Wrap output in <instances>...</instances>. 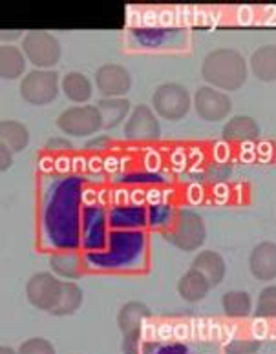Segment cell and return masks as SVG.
Wrapping results in <instances>:
<instances>
[{"instance_id": "obj_1", "label": "cell", "mask_w": 276, "mask_h": 354, "mask_svg": "<svg viewBox=\"0 0 276 354\" xmlns=\"http://www.w3.org/2000/svg\"><path fill=\"white\" fill-rule=\"evenodd\" d=\"M201 75L212 86H218L221 90H236L246 82V61L238 51L220 48V50L210 51L209 55L205 57Z\"/></svg>"}, {"instance_id": "obj_2", "label": "cell", "mask_w": 276, "mask_h": 354, "mask_svg": "<svg viewBox=\"0 0 276 354\" xmlns=\"http://www.w3.org/2000/svg\"><path fill=\"white\" fill-rule=\"evenodd\" d=\"M152 108L159 117L167 121H179L190 110L189 91L178 82H165L154 91Z\"/></svg>"}, {"instance_id": "obj_3", "label": "cell", "mask_w": 276, "mask_h": 354, "mask_svg": "<svg viewBox=\"0 0 276 354\" xmlns=\"http://www.w3.org/2000/svg\"><path fill=\"white\" fill-rule=\"evenodd\" d=\"M59 93V75L51 70H33L22 79L21 97L33 106L50 104Z\"/></svg>"}, {"instance_id": "obj_4", "label": "cell", "mask_w": 276, "mask_h": 354, "mask_svg": "<svg viewBox=\"0 0 276 354\" xmlns=\"http://www.w3.org/2000/svg\"><path fill=\"white\" fill-rule=\"evenodd\" d=\"M22 51L33 66L51 68L61 59V44L48 31H30L22 41Z\"/></svg>"}, {"instance_id": "obj_5", "label": "cell", "mask_w": 276, "mask_h": 354, "mask_svg": "<svg viewBox=\"0 0 276 354\" xmlns=\"http://www.w3.org/2000/svg\"><path fill=\"white\" fill-rule=\"evenodd\" d=\"M167 239L185 252H192L200 248L205 241V225L198 214L190 210H181L176 221L172 223Z\"/></svg>"}, {"instance_id": "obj_6", "label": "cell", "mask_w": 276, "mask_h": 354, "mask_svg": "<svg viewBox=\"0 0 276 354\" xmlns=\"http://www.w3.org/2000/svg\"><path fill=\"white\" fill-rule=\"evenodd\" d=\"M57 127L66 136L88 137L101 130L102 119L98 106H73L59 115Z\"/></svg>"}, {"instance_id": "obj_7", "label": "cell", "mask_w": 276, "mask_h": 354, "mask_svg": "<svg viewBox=\"0 0 276 354\" xmlns=\"http://www.w3.org/2000/svg\"><path fill=\"white\" fill-rule=\"evenodd\" d=\"M62 290V281L50 272H37L33 274L28 283H26V296L33 307L41 310L51 313L59 304Z\"/></svg>"}, {"instance_id": "obj_8", "label": "cell", "mask_w": 276, "mask_h": 354, "mask_svg": "<svg viewBox=\"0 0 276 354\" xmlns=\"http://www.w3.org/2000/svg\"><path fill=\"white\" fill-rule=\"evenodd\" d=\"M159 132L161 128H159L158 117L147 104H139L138 108H134L125 124V136L130 141H156Z\"/></svg>"}, {"instance_id": "obj_9", "label": "cell", "mask_w": 276, "mask_h": 354, "mask_svg": "<svg viewBox=\"0 0 276 354\" xmlns=\"http://www.w3.org/2000/svg\"><path fill=\"white\" fill-rule=\"evenodd\" d=\"M194 108L196 113L203 119V121H221L229 115L230 111V99L221 93V91L214 90L210 86H203L196 91L194 95Z\"/></svg>"}, {"instance_id": "obj_10", "label": "cell", "mask_w": 276, "mask_h": 354, "mask_svg": "<svg viewBox=\"0 0 276 354\" xmlns=\"http://www.w3.org/2000/svg\"><path fill=\"white\" fill-rule=\"evenodd\" d=\"M130 73L119 64H102L95 71V86L104 97H123L130 90Z\"/></svg>"}, {"instance_id": "obj_11", "label": "cell", "mask_w": 276, "mask_h": 354, "mask_svg": "<svg viewBox=\"0 0 276 354\" xmlns=\"http://www.w3.org/2000/svg\"><path fill=\"white\" fill-rule=\"evenodd\" d=\"M251 272L255 278L261 281H269L276 278V245L275 243H260L256 245L249 259Z\"/></svg>"}, {"instance_id": "obj_12", "label": "cell", "mask_w": 276, "mask_h": 354, "mask_svg": "<svg viewBox=\"0 0 276 354\" xmlns=\"http://www.w3.org/2000/svg\"><path fill=\"white\" fill-rule=\"evenodd\" d=\"M210 283L207 281L203 274H200L194 268H190L189 272H185L178 281V294L185 301H201L209 292Z\"/></svg>"}, {"instance_id": "obj_13", "label": "cell", "mask_w": 276, "mask_h": 354, "mask_svg": "<svg viewBox=\"0 0 276 354\" xmlns=\"http://www.w3.org/2000/svg\"><path fill=\"white\" fill-rule=\"evenodd\" d=\"M192 268L203 274L210 287L220 283L223 276H226V261L221 259L220 254L212 252V250H205V252L198 254L194 261H192Z\"/></svg>"}, {"instance_id": "obj_14", "label": "cell", "mask_w": 276, "mask_h": 354, "mask_svg": "<svg viewBox=\"0 0 276 354\" xmlns=\"http://www.w3.org/2000/svg\"><path fill=\"white\" fill-rule=\"evenodd\" d=\"M150 318L149 307L141 301H128L118 314V327L123 334H130L134 330H141V324Z\"/></svg>"}, {"instance_id": "obj_15", "label": "cell", "mask_w": 276, "mask_h": 354, "mask_svg": "<svg viewBox=\"0 0 276 354\" xmlns=\"http://www.w3.org/2000/svg\"><path fill=\"white\" fill-rule=\"evenodd\" d=\"M98 110L101 113L102 128H116L127 117L130 102L123 97H104L98 102Z\"/></svg>"}, {"instance_id": "obj_16", "label": "cell", "mask_w": 276, "mask_h": 354, "mask_svg": "<svg viewBox=\"0 0 276 354\" xmlns=\"http://www.w3.org/2000/svg\"><path fill=\"white\" fill-rule=\"evenodd\" d=\"M26 70V55L15 46L4 44L0 48V77L2 79H17Z\"/></svg>"}, {"instance_id": "obj_17", "label": "cell", "mask_w": 276, "mask_h": 354, "mask_svg": "<svg viewBox=\"0 0 276 354\" xmlns=\"http://www.w3.org/2000/svg\"><path fill=\"white\" fill-rule=\"evenodd\" d=\"M251 66L260 81H276V46H261L251 57Z\"/></svg>"}, {"instance_id": "obj_18", "label": "cell", "mask_w": 276, "mask_h": 354, "mask_svg": "<svg viewBox=\"0 0 276 354\" xmlns=\"http://www.w3.org/2000/svg\"><path fill=\"white\" fill-rule=\"evenodd\" d=\"M62 91L73 102H86L92 97V82L81 71H70L62 79Z\"/></svg>"}, {"instance_id": "obj_19", "label": "cell", "mask_w": 276, "mask_h": 354, "mask_svg": "<svg viewBox=\"0 0 276 354\" xmlns=\"http://www.w3.org/2000/svg\"><path fill=\"white\" fill-rule=\"evenodd\" d=\"M0 136H2V145L10 148L11 152H22L30 142L28 128L19 121H2Z\"/></svg>"}, {"instance_id": "obj_20", "label": "cell", "mask_w": 276, "mask_h": 354, "mask_svg": "<svg viewBox=\"0 0 276 354\" xmlns=\"http://www.w3.org/2000/svg\"><path fill=\"white\" fill-rule=\"evenodd\" d=\"M223 136L230 141H251L258 136V124L251 117H232L223 128Z\"/></svg>"}, {"instance_id": "obj_21", "label": "cell", "mask_w": 276, "mask_h": 354, "mask_svg": "<svg viewBox=\"0 0 276 354\" xmlns=\"http://www.w3.org/2000/svg\"><path fill=\"white\" fill-rule=\"evenodd\" d=\"M82 305V290L79 288V285L70 283V281H62V290L61 298H59V304L51 314L55 316H70V314L77 313L79 307Z\"/></svg>"}, {"instance_id": "obj_22", "label": "cell", "mask_w": 276, "mask_h": 354, "mask_svg": "<svg viewBox=\"0 0 276 354\" xmlns=\"http://www.w3.org/2000/svg\"><path fill=\"white\" fill-rule=\"evenodd\" d=\"M221 305L230 318H246L251 313V298H249V294L240 292V290L227 292L221 298Z\"/></svg>"}, {"instance_id": "obj_23", "label": "cell", "mask_w": 276, "mask_h": 354, "mask_svg": "<svg viewBox=\"0 0 276 354\" xmlns=\"http://www.w3.org/2000/svg\"><path fill=\"white\" fill-rule=\"evenodd\" d=\"M51 268L55 274L64 276V278L75 279L81 276V268H79V259L73 254H53L50 259Z\"/></svg>"}, {"instance_id": "obj_24", "label": "cell", "mask_w": 276, "mask_h": 354, "mask_svg": "<svg viewBox=\"0 0 276 354\" xmlns=\"http://www.w3.org/2000/svg\"><path fill=\"white\" fill-rule=\"evenodd\" d=\"M256 313L260 318H276V287H267L261 290Z\"/></svg>"}, {"instance_id": "obj_25", "label": "cell", "mask_w": 276, "mask_h": 354, "mask_svg": "<svg viewBox=\"0 0 276 354\" xmlns=\"http://www.w3.org/2000/svg\"><path fill=\"white\" fill-rule=\"evenodd\" d=\"M19 354H57L55 347L44 338H30L19 347Z\"/></svg>"}, {"instance_id": "obj_26", "label": "cell", "mask_w": 276, "mask_h": 354, "mask_svg": "<svg viewBox=\"0 0 276 354\" xmlns=\"http://www.w3.org/2000/svg\"><path fill=\"white\" fill-rule=\"evenodd\" d=\"M258 347V339H234L227 345V354H255Z\"/></svg>"}, {"instance_id": "obj_27", "label": "cell", "mask_w": 276, "mask_h": 354, "mask_svg": "<svg viewBox=\"0 0 276 354\" xmlns=\"http://www.w3.org/2000/svg\"><path fill=\"white\" fill-rule=\"evenodd\" d=\"M141 345H143L141 330H134V333L130 334H125V339H123L125 354H139L141 353Z\"/></svg>"}, {"instance_id": "obj_28", "label": "cell", "mask_w": 276, "mask_h": 354, "mask_svg": "<svg viewBox=\"0 0 276 354\" xmlns=\"http://www.w3.org/2000/svg\"><path fill=\"white\" fill-rule=\"evenodd\" d=\"M13 162V156H11V150L6 145H0V170L6 172L8 168L11 167Z\"/></svg>"}, {"instance_id": "obj_29", "label": "cell", "mask_w": 276, "mask_h": 354, "mask_svg": "<svg viewBox=\"0 0 276 354\" xmlns=\"http://www.w3.org/2000/svg\"><path fill=\"white\" fill-rule=\"evenodd\" d=\"M252 19V11L249 10V8H241L240 13H238V21L241 22V24H249Z\"/></svg>"}, {"instance_id": "obj_30", "label": "cell", "mask_w": 276, "mask_h": 354, "mask_svg": "<svg viewBox=\"0 0 276 354\" xmlns=\"http://www.w3.org/2000/svg\"><path fill=\"white\" fill-rule=\"evenodd\" d=\"M255 329L258 330V333H256V339H260V338H264V336H266L267 327H266V324H264V322H256Z\"/></svg>"}, {"instance_id": "obj_31", "label": "cell", "mask_w": 276, "mask_h": 354, "mask_svg": "<svg viewBox=\"0 0 276 354\" xmlns=\"http://www.w3.org/2000/svg\"><path fill=\"white\" fill-rule=\"evenodd\" d=\"M0 354H19V351H15L13 347H10V345H2V347H0Z\"/></svg>"}, {"instance_id": "obj_32", "label": "cell", "mask_w": 276, "mask_h": 354, "mask_svg": "<svg viewBox=\"0 0 276 354\" xmlns=\"http://www.w3.org/2000/svg\"><path fill=\"white\" fill-rule=\"evenodd\" d=\"M107 142H110V141H108V139H107V137H101L99 141L90 142V145H88V148H95V147H99V145H107Z\"/></svg>"}, {"instance_id": "obj_33", "label": "cell", "mask_w": 276, "mask_h": 354, "mask_svg": "<svg viewBox=\"0 0 276 354\" xmlns=\"http://www.w3.org/2000/svg\"><path fill=\"white\" fill-rule=\"evenodd\" d=\"M15 33H21V31H2V39H13L17 37Z\"/></svg>"}]
</instances>
